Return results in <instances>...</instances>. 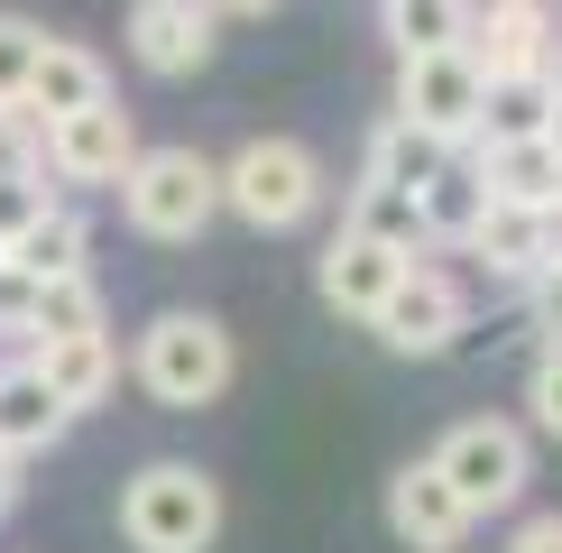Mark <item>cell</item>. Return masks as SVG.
Wrapping results in <instances>:
<instances>
[{
	"label": "cell",
	"instance_id": "6da1fadb",
	"mask_svg": "<svg viewBox=\"0 0 562 553\" xmlns=\"http://www.w3.org/2000/svg\"><path fill=\"white\" fill-rule=\"evenodd\" d=\"M130 369H138V387H148L167 415H194V406H213L231 379H240V351H231V332L213 314H157L148 332H138V351H130Z\"/></svg>",
	"mask_w": 562,
	"mask_h": 553
},
{
	"label": "cell",
	"instance_id": "7a4b0ae2",
	"mask_svg": "<svg viewBox=\"0 0 562 553\" xmlns=\"http://www.w3.org/2000/svg\"><path fill=\"white\" fill-rule=\"evenodd\" d=\"M121 535L130 553H213L222 535V479L194 461H148L121 489Z\"/></svg>",
	"mask_w": 562,
	"mask_h": 553
},
{
	"label": "cell",
	"instance_id": "3957f363",
	"mask_svg": "<svg viewBox=\"0 0 562 553\" xmlns=\"http://www.w3.org/2000/svg\"><path fill=\"white\" fill-rule=\"evenodd\" d=\"M121 213L138 240H203V222L222 213V167L203 148H138L121 176Z\"/></svg>",
	"mask_w": 562,
	"mask_h": 553
},
{
	"label": "cell",
	"instance_id": "277c9868",
	"mask_svg": "<svg viewBox=\"0 0 562 553\" xmlns=\"http://www.w3.org/2000/svg\"><path fill=\"white\" fill-rule=\"evenodd\" d=\"M323 203V157L304 138H240L222 157V213H240L249 230H295Z\"/></svg>",
	"mask_w": 562,
	"mask_h": 553
},
{
	"label": "cell",
	"instance_id": "5b68a950",
	"mask_svg": "<svg viewBox=\"0 0 562 553\" xmlns=\"http://www.w3.org/2000/svg\"><path fill=\"white\" fill-rule=\"evenodd\" d=\"M480 102H488V75L471 65V46H442V56H396V111L415 138H434L442 157L480 148Z\"/></svg>",
	"mask_w": 562,
	"mask_h": 553
},
{
	"label": "cell",
	"instance_id": "8992f818",
	"mask_svg": "<svg viewBox=\"0 0 562 553\" xmlns=\"http://www.w3.org/2000/svg\"><path fill=\"white\" fill-rule=\"evenodd\" d=\"M425 461L452 479V498L471 507V517L517 507V489H526V425H507V415H471V425H452Z\"/></svg>",
	"mask_w": 562,
	"mask_h": 553
},
{
	"label": "cell",
	"instance_id": "52a82bcc",
	"mask_svg": "<svg viewBox=\"0 0 562 553\" xmlns=\"http://www.w3.org/2000/svg\"><path fill=\"white\" fill-rule=\"evenodd\" d=\"M369 332H379L387 351H406V360H434V351H452V341L471 332V295H461L452 268L415 259L406 276H396V295L369 314Z\"/></svg>",
	"mask_w": 562,
	"mask_h": 553
},
{
	"label": "cell",
	"instance_id": "ba28073f",
	"mask_svg": "<svg viewBox=\"0 0 562 553\" xmlns=\"http://www.w3.org/2000/svg\"><path fill=\"white\" fill-rule=\"evenodd\" d=\"M138 157V121L121 102H92V111H65V121L37 129V167L56 184H121Z\"/></svg>",
	"mask_w": 562,
	"mask_h": 553
},
{
	"label": "cell",
	"instance_id": "9c48e42d",
	"mask_svg": "<svg viewBox=\"0 0 562 553\" xmlns=\"http://www.w3.org/2000/svg\"><path fill=\"white\" fill-rule=\"evenodd\" d=\"M213 46H222V10L213 0H130V56L148 65L157 83L203 75Z\"/></svg>",
	"mask_w": 562,
	"mask_h": 553
},
{
	"label": "cell",
	"instance_id": "30bf717a",
	"mask_svg": "<svg viewBox=\"0 0 562 553\" xmlns=\"http://www.w3.org/2000/svg\"><path fill=\"white\" fill-rule=\"evenodd\" d=\"M471 65L488 83H526L553 65V29H544V0H480L471 10Z\"/></svg>",
	"mask_w": 562,
	"mask_h": 553
},
{
	"label": "cell",
	"instance_id": "8fae6325",
	"mask_svg": "<svg viewBox=\"0 0 562 553\" xmlns=\"http://www.w3.org/2000/svg\"><path fill=\"white\" fill-rule=\"evenodd\" d=\"M387 526L406 553H461V535H471V507L452 498V479L434 471V461H406V471L387 479Z\"/></svg>",
	"mask_w": 562,
	"mask_h": 553
},
{
	"label": "cell",
	"instance_id": "7c38bea8",
	"mask_svg": "<svg viewBox=\"0 0 562 553\" xmlns=\"http://www.w3.org/2000/svg\"><path fill=\"white\" fill-rule=\"evenodd\" d=\"M415 259L406 249H387V240H369V230H333V249H323V305L333 314H350V323H369L396 295V276H406Z\"/></svg>",
	"mask_w": 562,
	"mask_h": 553
},
{
	"label": "cell",
	"instance_id": "4fadbf2b",
	"mask_svg": "<svg viewBox=\"0 0 562 553\" xmlns=\"http://www.w3.org/2000/svg\"><path fill=\"white\" fill-rule=\"evenodd\" d=\"M65 425H75V415L56 406V387L37 379V360H29V351L0 360V461H37V452H56Z\"/></svg>",
	"mask_w": 562,
	"mask_h": 553
},
{
	"label": "cell",
	"instance_id": "5bb4252c",
	"mask_svg": "<svg viewBox=\"0 0 562 553\" xmlns=\"http://www.w3.org/2000/svg\"><path fill=\"white\" fill-rule=\"evenodd\" d=\"M92 102H111V65L92 56V46H75V37H46L37 46V75H29V121L46 129V121H65V111H92Z\"/></svg>",
	"mask_w": 562,
	"mask_h": 553
},
{
	"label": "cell",
	"instance_id": "9a60e30c",
	"mask_svg": "<svg viewBox=\"0 0 562 553\" xmlns=\"http://www.w3.org/2000/svg\"><path fill=\"white\" fill-rule=\"evenodd\" d=\"M471 167L488 184V203H507V213H553L562 203V157L544 138H498V148H471Z\"/></svg>",
	"mask_w": 562,
	"mask_h": 553
},
{
	"label": "cell",
	"instance_id": "2e32d148",
	"mask_svg": "<svg viewBox=\"0 0 562 553\" xmlns=\"http://www.w3.org/2000/svg\"><path fill=\"white\" fill-rule=\"evenodd\" d=\"M488 222V184L471 157H442V167L415 184V230H425V249H471V230Z\"/></svg>",
	"mask_w": 562,
	"mask_h": 553
},
{
	"label": "cell",
	"instance_id": "e0dca14e",
	"mask_svg": "<svg viewBox=\"0 0 562 553\" xmlns=\"http://www.w3.org/2000/svg\"><path fill=\"white\" fill-rule=\"evenodd\" d=\"M29 360H37V379L56 387V406H65V415L102 406L111 387H121V341H111V332H83V341H46V351H29Z\"/></svg>",
	"mask_w": 562,
	"mask_h": 553
},
{
	"label": "cell",
	"instance_id": "ac0fdd59",
	"mask_svg": "<svg viewBox=\"0 0 562 553\" xmlns=\"http://www.w3.org/2000/svg\"><path fill=\"white\" fill-rule=\"evenodd\" d=\"M83 249H92V222L75 213V203H56V213H46L37 230H19L0 259L29 276V286H56V276H83Z\"/></svg>",
	"mask_w": 562,
	"mask_h": 553
},
{
	"label": "cell",
	"instance_id": "d6986e66",
	"mask_svg": "<svg viewBox=\"0 0 562 553\" xmlns=\"http://www.w3.org/2000/svg\"><path fill=\"white\" fill-rule=\"evenodd\" d=\"M471 259L498 276V286H535V276H544V230H535V213L488 203V222L471 230Z\"/></svg>",
	"mask_w": 562,
	"mask_h": 553
},
{
	"label": "cell",
	"instance_id": "ffe728a7",
	"mask_svg": "<svg viewBox=\"0 0 562 553\" xmlns=\"http://www.w3.org/2000/svg\"><path fill=\"white\" fill-rule=\"evenodd\" d=\"M83 332H111V305L102 286L83 276H56V286H37V314H29V351H46V341H83Z\"/></svg>",
	"mask_w": 562,
	"mask_h": 553
},
{
	"label": "cell",
	"instance_id": "44dd1931",
	"mask_svg": "<svg viewBox=\"0 0 562 553\" xmlns=\"http://www.w3.org/2000/svg\"><path fill=\"white\" fill-rule=\"evenodd\" d=\"M480 0H387V46L396 56H442V46L471 37Z\"/></svg>",
	"mask_w": 562,
	"mask_h": 553
},
{
	"label": "cell",
	"instance_id": "7402d4cb",
	"mask_svg": "<svg viewBox=\"0 0 562 553\" xmlns=\"http://www.w3.org/2000/svg\"><path fill=\"white\" fill-rule=\"evenodd\" d=\"M434 167H442L434 138H415L406 121H379V129H369V167H360V184H379V194H415Z\"/></svg>",
	"mask_w": 562,
	"mask_h": 553
},
{
	"label": "cell",
	"instance_id": "603a6c76",
	"mask_svg": "<svg viewBox=\"0 0 562 553\" xmlns=\"http://www.w3.org/2000/svg\"><path fill=\"white\" fill-rule=\"evenodd\" d=\"M544 121H553V83H544V75L488 83V102H480V148H498V138H544Z\"/></svg>",
	"mask_w": 562,
	"mask_h": 553
},
{
	"label": "cell",
	"instance_id": "cb8c5ba5",
	"mask_svg": "<svg viewBox=\"0 0 562 553\" xmlns=\"http://www.w3.org/2000/svg\"><path fill=\"white\" fill-rule=\"evenodd\" d=\"M350 230H369V240H387V249H406V259H425L415 194H379V184H360V194H350Z\"/></svg>",
	"mask_w": 562,
	"mask_h": 553
},
{
	"label": "cell",
	"instance_id": "d4e9b609",
	"mask_svg": "<svg viewBox=\"0 0 562 553\" xmlns=\"http://www.w3.org/2000/svg\"><path fill=\"white\" fill-rule=\"evenodd\" d=\"M37 46H46V29H37L29 10H0V111H10V102H29Z\"/></svg>",
	"mask_w": 562,
	"mask_h": 553
},
{
	"label": "cell",
	"instance_id": "484cf974",
	"mask_svg": "<svg viewBox=\"0 0 562 553\" xmlns=\"http://www.w3.org/2000/svg\"><path fill=\"white\" fill-rule=\"evenodd\" d=\"M46 213H56V194H46V176H19V184H0V249H10L19 230H37Z\"/></svg>",
	"mask_w": 562,
	"mask_h": 553
},
{
	"label": "cell",
	"instance_id": "4316f807",
	"mask_svg": "<svg viewBox=\"0 0 562 553\" xmlns=\"http://www.w3.org/2000/svg\"><path fill=\"white\" fill-rule=\"evenodd\" d=\"M19 176H46L37 167V121H29V111H0V184H19Z\"/></svg>",
	"mask_w": 562,
	"mask_h": 553
},
{
	"label": "cell",
	"instance_id": "83f0119b",
	"mask_svg": "<svg viewBox=\"0 0 562 553\" xmlns=\"http://www.w3.org/2000/svg\"><path fill=\"white\" fill-rule=\"evenodd\" d=\"M526 406H535V433H553L562 443V341L544 360H535V379H526Z\"/></svg>",
	"mask_w": 562,
	"mask_h": 553
},
{
	"label": "cell",
	"instance_id": "f1b7e54d",
	"mask_svg": "<svg viewBox=\"0 0 562 553\" xmlns=\"http://www.w3.org/2000/svg\"><path fill=\"white\" fill-rule=\"evenodd\" d=\"M29 314H37V286H29V276H19L10 259H0V332L29 341Z\"/></svg>",
	"mask_w": 562,
	"mask_h": 553
},
{
	"label": "cell",
	"instance_id": "f546056e",
	"mask_svg": "<svg viewBox=\"0 0 562 553\" xmlns=\"http://www.w3.org/2000/svg\"><path fill=\"white\" fill-rule=\"evenodd\" d=\"M526 305H535V332H544V351H553V341H562V268H553V276H535Z\"/></svg>",
	"mask_w": 562,
	"mask_h": 553
},
{
	"label": "cell",
	"instance_id": "4dcf8cb0",
	"mask_svg": "<svg viewBox=\"0 0 562 553\" xmlns=\"http://www.w3.org/2000/svg\"><path fill=\"white\" fill-rule=\"evenodd\" d=\"M507 553H562V507H553V517H526Z\"/></svg>",
	"mask_w": 562,
	"mask_h": 553
},
{
	"label": "cell",
	"instance_id": "1f68e13d",
	"mask_svg": "<svg viewBox=\"0 0 562 553\" xmlns=\"http://www.w3.org/2000/svg\"><path fill=\"white\" fill-rule=\"evenodd\" d=\"M535 230H544V276L562 268V203H553V213H535Z\"/></svg>",
	"mask_w": 562,
	"mask_h": 553
},
{
	"label": "cell",
	"instance_id": "d6a6232c",
	"mask_svg": "<svg viewBox=\"0 0 562 553\" xmlns=\"http://www.w3.org/2000/svg\"><path fill=\"white\" fill-rule=\"evenodd\" d=\"M19 507V461H0V517Z\"/></svg>",
	"mask_w": 562,
	"mask_h": 553
},
{
	"label": "cell",
	"instance_id": "836d02e7",
	"mask_svg": "<svg viewBox=\"0 0 562 553\" xmlns=\"http://www.w3.org/2000/svg\"><path fill=\"white\" fill-rule=\"evenodd\" d=\"M213 10H231V19H268L277 0H213Z\"/></svg>",
	"mask_w": 562,
	"mask_h": 553
},
{
	"label": "cell",
	"instance_id": "e575fe53",
	"mask_svg": "<svg viewBox=\"0 0 562 553\" xmlns=\"http://www.w3.org/2000/svg\"><path fill=\"white\" fill-rule=\"evenodd\" d=\"M544 148H553V157H562V102H553V121H544Z\"/></svg>",
	"mask_w": 562,
	"mask_h": 553
},
{
	"label": "cell",
	"instance_id": "d590c367",
	"mask_svg": "<svg viewBox=\"0 0 562 553\" xmlns=\"http://www.w3.org/2000/svg\"><path fill=\"white\" fill-rule=\"evenodd\" d=\"M544 83H553V102H562V46H553V65H544Z\"/></svg>",
	"mask_w": 562,
	"mask_h": 553
}]
</instances>
